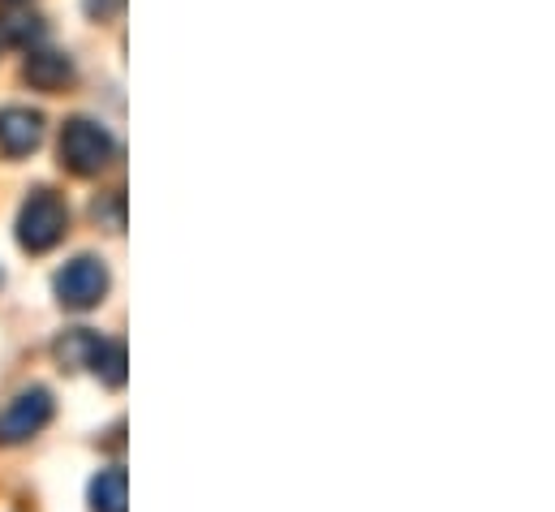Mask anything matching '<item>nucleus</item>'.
Wrapping results in <instances>:
<instances>
[{"mask_svg": "<svg viewBox=\"0 0 555 512\" xmlns=\"http://www.w3.org/2000/svg\"><path fill=\"white\" fill-rule=\"evenodd\" d=\"M65 225H69L65 203L48 190H35L22 207V216H17V246L30 251V255H43L65 238Z\"/></svg>", "mask_w": 555, "mask_h": 512, "instance_id": "obj_1", "label": "nucleus"}, {"mask_svg": "<svg viewBox=\"0 0 555 512\" xmlns=\"http://www.w3.org/2000/svg\"><path fill=\"white\" fill-rule=\"evenodd\" d=\"M113 133L104 126H95V121H87V117H78V121H69L65 133H61V159H65V168L69 172H78V177H95L108 159H113Z\"/></svg>", "mask_w": 555, "mask_h": 512, "instance_id": "obj_2", "label": "nucleus"}, {"mask_svg": "<svg viewBox=\"0 0 555 512\" xmlns=\"http://www.w3.org/2000/svg\"><path fill=\"white\" fill-rule=\"evenodd\" d=\"M104 293H108V271H104L100 258H91V255L74 258V263L56 276V297H61V306H69V310H91V306L104 302Z\"/></svg>", "mask_w": 555, "mask_h": 512, "instance_id": "obj_3", "label": "nucleus"}, {"mask_svg": "<svg viewBox=\"0 0 555 512\" xmlns=\"http://www.w3.org/2000/svg\"><path fill=\"white\" fill-rule=\"evenodd\" d=\"M48 422H52V396H48L43 387H30V392H22V396L0 413V439H4V444L30 439V435H39Z\"/></svg>", "mask_w": 555, "mask_h": 512, "instance_id": "obj_4", "label": "nucleus"}, {"mask_svg": "<svg viewBox=\"0 0 555 512\" xmlns=\"http://www.w3.org/2000/svg\"><path fill=\"white\" fill-rule=\"evenodd\" d=\"M39 142H43V117L39 113H30V108H4L0 113V151L9 159L30 155Z\"/></svg>", "mask_w": 555, "mask_h": 512, "instance_id": "obj_5", "label": "nucleus"}, {"mask_svg": "<svg viewBox=\"0 0 555 512\" xmlns=\"http://www.w3.org/2000/svg\"><path fill=\"white\" fill-rule=\"evenodd\" d=\"M69 78H74V65H69V56H61V52H35V56L26 61V82H30L35 91H61Z\"/></svg>", "mask_w": 555, "mask_h": 512, "instance_id": "obj_6", "label": "nucleus"}, {"mask_svg": "<svg viewBox=\"0 0 555 512\" xmlns=\"http://www.w3.org/2000/svg\"><path fill=\"white\" fill-rule=\"evenodd\" d=\"M100 349H104V341H100L95 332H87V328H74V332H65V336L56 341V358H61V367H69V371L95 367Z\"/></svg>", "mask_w": 555, "mask_h": 512, "instance_id": "obj_7", "label": "nucleus"}, {"mask_svg": "<svg viewBox=\"0 0 555 512\" xmlns=\"http://www.w3.org/2000/svg\"><path fill=\"white\" fill-rule=\"evenodd\" d=\"M91 509L95 512H126V470H104L91 483Z\"/></svg>", "mask_w": 555, "mask_h": 512, "instance_id": "obj_8", "label": "nucleus"}, {"mask_svg": "<svg viewBox=\"0 0 555 512\" xmlns=\"http://www.w3.org/2000/svg\"><path fill=\"white\" fill-rule=\"evenodd\" d=\"M0 35H4L9 43H30V39L43 35V26H39L35 13H4V17H0Z\"/></svg>", "mask_w": 555, "mask_h": 512, "instance_id": "obj_9", "label": "nucleus"}, {"mask_svg": "<svg viewBox=\"0 0 555 512\" xmlns=\"http://www.w3.org/2000/svg\"><path fill=\"white\" fill-rule=\"evenodd\" d=\"M95 375L108 387L126 384V349H121V345H104L100 358H95Z\"/></svg>", "mask_w": 555, "mask_h": 512, "instance_id": "obj_10", "label": "nucleus"}, {"mask_svg": "<svg viewBox=\"0 0 555 512\" xmlns=\"http://www.w3.org/2000/svg\"><path fill=\"white\" fill-rule=\"evenodd\" d=\"M121 9V0H87V13L91 17H113Z\"/></svg>", "mask_w": 555, "mask_h": 512, "instance_id": "obj_11", "label": "nucleus"}]
</instances>
